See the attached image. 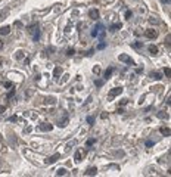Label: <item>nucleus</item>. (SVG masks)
Masks as SVG:
<instances>
[{
  "label": "nucleus",
  "mask_w": 171,
  "mask_h": 177,
  "mask_svg": "<svg viewBox=\"0 0 171 177\" xmlns=\"http://www.w3.org/2000/svg\"><path fill=\"white\" fill-rule=\"evenodd\" d=\"M38 39H40V30L37 28V31H35V33H34V40H35V42H37Z\"/></svg>",
  "instance_id": "obj_20"
},
{
  "label": "nucleus",
  "mask_w": 171,
  "mask_h": 177,
  "mask_svg": "<svg viewBox=\"0 0 171 177\" xmlns=\"http://www.w3.org/2000/svg\"><path fill=\"white\" fill-rule=\"evenodd\" d=\"M22 58H24V52L18 50L16 52V59H22Z\"/></svg>",
  "instance_id": "obj_21"
},
{
  "label": "nucleus",
  "mask_w": 171,
  "mask_h": 177,
  "mask_svg": "<svg viewBox=\"0 0 171 177\" xmlns=\"http://www.w3.org/2000/svg\"><path fill=\"white\" fill-rule=\"evenodd\" d=\"M2 47H3V42H0V50H2Z\"/></svg>",
  "instance_id": "obj_39"
},
{
  "label": "nucleus",
  "mask_w": 171,
  "mask_h": 177,
  "mask_svg": "<svg viewBox=\"0 0 171 177\" xmlns=\"http://www.w3.org/2000/svg\"><path fill=\"white\" fill-rule=\"evenodd\" d=\"M6 109V108H5V106H0V112H3V111Z\"/></svg>",
  "instance_id": "obj_38"
},
{
  "label": "nucleus",
  "mask_w": 171,
  "mask_h": 177,
  "mask_svg": "<svg viewBox=\"0 0 171 177\" xmlns=\"http://www.w3.org/2000/svg\"><path fill=\"white\" fill-rule=\"evenodd\" d=\"M105 46H106V44H105V43H100V44H99V46H97V49H103V47H105Z\"/></svg>",
  "instance_id": "obj_34"
},
{
  "label": "nucleus",
  "mask_w": 171,
  "mask_h": 177,
  "mask_svg": "<svg viewBox=\"0 0 171 177\" xmlns=\"http://www.w3.org/2000/svg\"><path fill=\"white\" fill-rule=\"evenodd\" d=\"M149 22H151V24H158V22H159V19H158V18H151V19H149Z\"/></svg>",
  "instance_id": "obj_23"
},
{
  "label": "nucleus",
  "mask_w": 171,
  "mask_h": 177,
  "mask_svg": "<svg viewBox=\"0 0 171 177\" xmlns=\"http://www.w3.org/2000/svg\"><path fill=\"white\" fill-rule=\"evenodd\" d=\"M118 59H120V62H124V64H128V65H134V61L130 58L128 55H126V53H121L120 56H118Z\"/></svg>",
  "instance_id": "obj_2"
},
{
  "label": "nucleus",
  "mask_w": 171,
  "mask_h": 177,
  "mask_svg": "<svg viewBox=\"0 0 171 177\" xmlns=\"http://www.w3.org/2000/svg\"><path fill=\"white\" fill-rule=\"evenodd\" d=\"M16 120H18L16 117H10V118H9V121H12V123H13V121H16Z\"/></svg>",
  "instance_id": "obj_35"
},
{
  "label": "nucleus",
  "mask_w": 171,
  "mask_h": 177,
  "mask_svg": "<svg viewBox=\"0 0 171 177\" xmlns=\"http://www.w3.org/2000/svg\"><path fill=\"white\" fill-rule=\"evenodd\" d=\"M152 145H154V142H151V140H147V142H146V146H152Z\"/></svg>",
  "instance_id": "obj_36"
},
{
  "label": "nucleus",
  "mask_w": 171,
  "mask_h": 177,
  "mask_svg": "<svg viewBox=\"0 0 171 177\" xmlns=\"http://www.w3.org/2000/svg\"><path fill=\"white\" fill-rule=\"evenodd\" d=\"M164 72H165V76H167V77H170V74H171L170 68H165V69H164Z\"/></svg>",
  "instance_id": "obj_27"
},
{
  "label": "nucleus",
  "mask_w": 171,
  "mask_h": 177,
  "mask_svg": "<svg viewBox=\"0 0 171 177\" xmlns=\"http://www.w3.org/2000/svg\"><path fill=\"white\" fill-rule=\"evenodd\" d=\"M5 87H12V83H10V81H6V83H5Z\"/></svg>",
  "instance_id": "obj_33"
},
{
  "label": "nucleus",
  "mask_w": 171,
  "mask_h": 177,
  "mask_svg": "<svg viewBox=\"0 0 171 177\" xmlns=\"http://www.w3.org/2000/svg\"><path fill=\"white\" fill-rule=\"evenodd\" d=\"M37 128H38L40 131H50L53 127H52V124H42V126H38Z\"/></svg>",
  "instance_id": "obj_6"
},
{
  "label": "nucleus",
  "mask_w": 171,
  "mask_h": 177,
  "mask_svg": "<svg viewBox=\"0 0 171 177\" xmlns=\"http://www.w3.org/2000/svg\"><path fill=\"white\" fill-rule=\"evenodd\" d=\"M93 71H94V74H99V72H100V68H99V67H94Z\"/></svg>",
  "instance_id": "obj_29"
},
{
  "label": "nucleus",
  "mask_w": 171,
  "mask_h": 177,
  "mask_svg": "<svg viewBox=\"0 0 171 177\" xmlns=\"http://www.w3.org/2000/svg\"><path fill=\"white\" fill-rule=\"evenodd\" d=\"M87 123H89V124H93V123H94V118H93V117H87Z\"/></svg>",
  "instance_id": "obj_26"
},
{
  "label": "nucleus",
  "mask_w": 171,
  "mask_h": 177,
  "mask_svg": "<svg viewBox=\"0 0 171 177\" xmlns=\"http://www.w3.org/2000/svg\"><path fill=\"white\" fill-rule=\"evenodd\" d=\"M111 74H112V68H108V69L105 71V77H106V78H109Z\"/></svg>",
  "instance_id": "obj_17"
},
{
  "label": "nucleus",
  "mask_w": 171,
  "mask_h": 177,
  "mask_svg": "<svg viewBox=\"0 0 171 177\" xmlns=\"http://www.w3.org/2000/svg\"><path fill=\"white\" fill-rule=\"evenodd\" d=\"M13 96H15V89H13V90H10V92L8 93V98H9V99H10V98H13Z\"/></svg>",
  "instance_id": "obj_25"
},
{
  "label": "nucleus",
  "mask_w": 171,
  "mask_h": 177,
  "mask_svg": "<svg viewBox=\"0 0 171 177\" xmlns=\"http://www.w3.org/2000/svg\"><path fill=\"white\" fill-rule=\"evenodd\" d=\"M0 139H2V136H0Z\"/></svg>",
  "instance_id": "obj_40"
},
{
  "label": "nucleus",
  "mask_w": 171,
  "mask_h": 177,
  "mask_svg": "<svg viewBox=\"0 0 171 177\" xmlns=\"http://www.w3.org/2000/svg\"><path fill=\"white\" fill-rule=\"evenodd\" d=\"M151 77H152V78H155V80H161V78H162L159 72H151Z\"/></svg>",
  "instance_id": "obj_13"
},
{
  "label": "nucleus",
  "mask_w": 171,
  "mask_h": 177,
  "mask_svg": "<svg viewBox=\"0 0 171 177\" xmlns=\"http://www.w3.org/2000/svg\"><path fill=\"white\" fill-rule=\"evenodd\" d=\"M127 99H121V105H126V103H127Z\"/></svg>",
  "instance_id": "obj_37"
},
{
  "label": "nucleus",
  "mask_w": 171,
  "mask_h": 177,
  "mask_svg": "<svg viewBox=\"0 0 171 177\" xmlns=\"http://www.w3.org/2000/svg\"><path fill=\"white\" fill-rule=\"evenodd\" d=\"M96 173H97V168L92 167V168H89L86 171V176H96Z\"/></svg>",
  "instance_id": "obj_9"
},
{
  "label": "nucleus",
  "mask_w": 171,
  "mask_h": 177,
  "mask_svg": "<svg viewBox=\"0 0 171 177\" xmlns=\"http://www.w3.org/2000/svg\"><path fill=\"white\" fill-rule=\"evenodd\" d=\"M6 15H8V12H3V13H0V21H2V19H5V17H6Z\"/></svg>",
  "instance_id": "obj_30"
},
{
  "label": "nucleus",
  "mask_w": 171,
  "mask_h": 177,
  "mask_svg": "<svg viewBox=\"0 0 171 177\" xmlns=\"http://www.w3.org/2000/svg\"><path fill=\"white\" fill-rule=\"evenodd\" d=\"M158 117H159V118H167V114H164V112H159V114H158Z\"/></svg>",
  "instance_id": "obj_31"
},
{
  "label": "nucleus",
  "mask_w": 171,
  "mask_h": 177,
  "mask_svg": "<svg viewBox=\"0 0 171 177\" xmlns=\"http://www.w3.org/2000/svg\"><path fill=\"white\" fill-rule=\"evenodd\" d=\"M75 161H77V162H80V161H81V152H80V151L75 152Z\"/></svg>",
  "instance_id": "obj_18"
},
{
  "label": "nucleus",
  "mask_w": 171,
  "mask_h": 177,
  "mask_svg": "<svg viewBox=\"0 0 171 177\" xmlns=\"http://www.w3.org/2000/svg\"><path fill=\"white\" fill-rule=\"evenodd\" d=\"M67 124H68V118L64 117V118H62V120L59 121V124H58V126H59V127H65Z\"/></svg>",
  "instance_id": "obj_10"
},
{
  "label": "nucleus",
  "mask_w": 171,
  "mask_h": 177,
  "mask_svg": "<svg viewBox=\"0 0 171 177\" xmlns=\"http://www.w3.org/2000/svg\"><path fill=\"white\" fill-rule=\"evenodd\" d=\"M143 46V43H133V47H136V49H140Z\"/></svg>",
  "instance_id": "obj_24"
},
{
  "label": "nucleus",
  "mask_w": 171,
  "mask_h": 177,
  "mask_svg": "<svg viewBox=\"0 0 171 177\" xmlns=\"http://www.w3.org/2000/svg\"><path fill=\"white\" fill-rule=\"evenodd\" d=\"M59 153H55V155H52V157H49V158H47V160H46V164H55V162H56V161L59 160Z\"/></svg>",
  "instance_id": "obj_5"
},
{
  "label": "nucleus",
  "mask_w": 171,
  "mask_h": 177,
  "mask_svg": "<svg viewBox=\"0 0 171 177\" xmlns=\"http://www.w3.org/2000/svg\"><path fill=\"white\" fill-rule=\"evenodd\" d=\"M67 174V168H59L56 171V176H65Z\"/></svg>",
  "instance_id": "obj_12"
},
{
  "label": "nucleus",
  "mask_w": 171,
  "mask_h": 177,
  "mask_svg": "<svg viewBox=\"0 0 171 177\" xmlns=\"http://www.w3.org/2000/svg\"><path fill=\"white\" fill-rule=\"evenodd\" d=\"M92 35H93V37H97V35L103 37V35H105V28H103L102 24H97V25L94 27L93 31H92Z\"/></svg>",
  "instance_id": "obj_1"
},
{
  "label": "nucleus",
  "mask_w": 171,
  "mask_h": 177,
  "mask_svg": "<svg viewBox=\"0 0 171 177\" xmlns=\"http://www.w3.org/2000/svg\"><path fill=\"white\" fill-rule=\"evenodd\" d=\"M118 28H121V24H114V25L109 28V31H112V33H114V31H117Z\"/></svg>",
  "instance_id": "obj_14"
},
{
  "label": "nucleus",
  "mask_w": 171,
  "mask_h": 177,
  "mask_svg": "<svg viewBox=\"0 0 171 177\" xmlns=\"http://www.w3.org/2000/svg\"><path fill=\"white\" fill-rule=\"evenodd\" d=\"M46 103H50V105H55L56 102H55V99H53V98H47V99H46Z\"/></svg>",
  "instance_id": "obj_22"
},
{
  "label": "nucleus",
  "mask_w": 171,
  "mask_h": 177,
  "mask_svg": "<svg viewBox=\"0 0 171 177\" xmlns=\"http://www.w3.org/2000/svg\"><path fill=\"white\" fill-rule=\"evenodd\" d=\"M93 143H94V139H89L87 140V146H92Z\"/></svg>",
  "instance_id": "obj_28"
},
{
  "label": "nucleus",
  "mask_w": 171,
  "mask_h": 177,
  "mask_svg": "<svg viewBox=\"0 0 171 177\" xmlns=\"http://www.w3.org/2000/svg\"><path fill=\"white\" fill-rule=\"evenodd\" d=\"M60 72H62V69H60L59 67H56V68H55V71H53V76H55V77H58V76L60 74Z\"/></svg>",
  "instance_id": "obj_16"
},
{
  "label": "nucleus",
  "mask_w": 171,
  "mask_h": 177,
  "mask_svg": "<svg viewBox=\"0 0 171 177\" xmlns=\"http://www.w3.org/2000/svg\"><path fill=\"white\" fill-rule=\"evenodd\" d=\"M130 17H131V12H130V10H127V12H126V18H127V19H128V18H130Z\"/></svg>",
  "instance_id": "obj_32"
},
{
  "label": "nucleus",
  "mask_w": 171,
  "mask_h": 177,
  "mask_svg": "<svg viewBox=\"0 0 171 177\" xmlns=\"http://www.w3.org/2000/svg\"><path fill=\"white\" fill-rule=\"evenodd\" d=\"M89 17L92 18V19H97V18H99V10H96V9H90Z\"/></svg>",
  "instance_id": "obj_7"
},
{
  "label": "nucleus",
  "mask_w": 171,
  "mask_h": 177,
  "mask_svg": "<svg viewBox=\"0 0 171 177\" xmlns=\"http://www.w3.org/2000/svg\"><path fill=\"white\" fill-rule=\"evenodd\" d=\"M149 52H151L152 55H156V53H158V49H156V46H149Z\"/></svg>",
  "instance_id": "obj_15"
},
{
  "label": "nucleus",
  "mask_w": 171,
  "mask_h": 177,
  "mask_svg": "<svg viewBox=\"0 0 171 177\" xmlns=\"http://www.w3.org/2000/svg\"><path fill=\"white\" fill-rule=\"evenodd\" d=\"M121 93H122V89L121 87H115V89H112L109 92V98H115V96H118Z\"/></svg>",
  "instance_id": "obj_4"
},
{
  "label": "nucleus",
  "mask_w": 171,
  "mask_h": 177,
  "mask_svg": "<svg viewBox=\"0 0 171 177\" xmlns=\"http://www.w3.org/2000/svg\"><path fill=\"white\" fill-rule=\"evenodd\" d=\"M10 33V27H2L0 28V35H8Z\"/></svg>",
  "instance_id": "obj_8"
},
{
  "label": "nucleus",
  "mask_w": 171,
  "mask_h": 177,
  "mask_svg": "<svg viewBox=\"0 0 171 177\" xmlns=\"http://www.w3.org/2000/svg\"><path fill=\"white\" fill-rule=\"evenodd\" d=\"M156 35H158V33H156L155 30H146L145 31L146 39H156Z\"/></svg>",
  "instance_id": "obj_3"
},
{
  "label": "nucleus",
  "mask_w": 171,
  "mask_h": 177,
  "mask_svg": "<svg viewBox=\"0 0 171 177\" xmlns=\"http://www.w3.org/2000/svg\"><path fill=\"white\" fill-rule=\"evenodd\" d=\"M161 133H162L164 136H170V128H167V127H161Z\"/></svg>",
  "instance_id": "obj_11"
},
{
  "label": "nucleus",
  "mask_w": 171,
  "mask_h": 177,
  "mask_svg": "<svg viewBox=\"0 0 171 177\" xmlns=\"http://www.w3.org/2000/svg\"><path fill=\"white\" fill-rule=\"evenodd\" d=\"M94 84H96V87H102V86H103V80H94Z\"/></svg>",
  "instance_id": "obj_19"
}]
</instances>
